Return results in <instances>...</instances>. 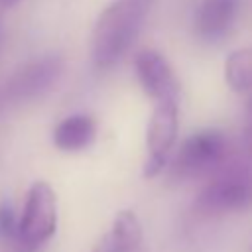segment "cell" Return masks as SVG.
<instances>
[{"label":"cell","instance_id":"obj_7","mask_svg":"<svg viewBox=\"0 0 252 252\" xmlns=\"http://www.w3.org/2000/svg\"><path fill=\"white\" fill-rule=\"evenodd\" d=\"M63 71V61L59 55H45L28 63L22 71H18L8 83V96L16 102L30 100L53 87Z\"/></svg>","mask_w":252,"mask_h":252},{"label":"cell","instance_id":"obj_3","mask_svg":"<svg viewBox=\"0 0 252 252\" xmlns=\"http://www.w3.org/2000/svg\"><path fill=\"white\" fill-rule=\"evenodd\" d=\"M57 228V197L49 183L35 181L26 197L18 220L16 240L24 250H35L47 242Z\"/></svg>","mask_w":252,"mask_h":252},{"label":"cell","instance_id":"obj_8","mask_svg":"<svg viewBox=\"0 0 252 252\" xmlns=\"http://www.w3.org/2000/svg\"><path fill=\"white\" fill-rule=\"evenodd\" d=\"M238 6L240 0H201L195 18L199 37L211 43L222 39L234 24Z\"/></svg>","mask_w":252,"mask_h":252},{"label":"cell","instance_id":"obj_13","mask_svg":"<svg viewBox=\"0 0 252 252\" xmlns=\"http://www.w3.org/2000/svg\"><path fill=\"white\" fill-rule=\"evenodd\" d=\"M246 140H248V144L252 146V120L246 122Z\"/></svg>","mask_w":252,"mask_h":252},{"label":"cell","instance_id":"obj_15","mask_svg":"<svg viewBox=\"0 0 252 252\" xmlns=\"http://www.w3.org/2000/svg\"><path fill=\"white\" fill-rule=\"evenodd\" d=\"M2 4H6V6H10V4H14V2H18V0H0Z\"/></svg>","mask_w":252,"mask_h":252},{"label":"cell","instance_id":"obj_1","mask_svg":"<svg viewBox=\"0 0 252 252\" xmlns=\"http://www.w3.org/2000/svg\"><path fill=\"white\" fill-rule=\"evenodd\" d=\"M152 0H112L96 18L91 55L98 69L116 65L136 41Z\"/></svg>","mask_w":252,"mask_h":252},{"label":"cell","instance_id":"obj_14","mask_svg":"<svg viewBox=\"0 0 252 252\" xmlns=\"http://www.w3.org/2000/svg\"><path fill=\"white\" fill-rule=\"evenodd\" d=\"M248 120H252V98L248 102Z\"/></svg>","mask_w":252,"mask_h":252},{"label":"cell","instance_id":"obj_10","mask_svg":"<svg viewBox=\"0 0 252 252\" xmlns=\"http://www.w3.org/2000/svg\"><path fill=\"white\" fill-rule=\"evenodd\" d=\"M96 124L89 114H73L61 120L53 130V144L63 152H81L93 144Z\"/></svg>","mask_w":252,"mask_h":252},{"label":"cell","instance_id":"obj_6","mask_svg":"<svg viewBox=\"0 0 252 252\" xmlns=\"http://www.w3.org/2000/svg\"><path fill=\"white\" fill-rule=\"evenodd\" d=\"M136 77L148 96L156 102L177 100L179 87L167 59L156 49H142L134 59Z\"/></svg>","mask_w":252,"mask_h":252},{"label":"cell","instance_id":"obj_5","mask_svg":"<svg viewBox=\"0 0 252 252\" xmlns=\"http://www.w3.org/2000/svg\"><path fill=\"white\" fill-rule=\"evenodd\" d=\"M179 128L177 100H159L150 116L146 130L148 158L144 161V177L158 175L169 161V154Z\"/></svg>","mask_w":252,"mask_h":252},{"label":"cell","instance_id":"obj_2","mask_svg":"<svg viewBox=\"0 0 252 252\" xmlns=\"http://www.w3.org/2000/svg\"><path fill=\"white\" fill-rule=\"evenodd\" d=\"M195 207L205 215L238 213L252 207V158L222 161L201 189Z\"/></svg>","mask_w":252,"mask_h":252},{"label":"cell","instance_id":"obj_4","mask_svg":"<svg viewBox=\"0 0 252 252\" xmlns=\"http://www.w3.org/2000/svg\"><path fill=\"white\" fill-rule=\"evenodd\" d=\"M226 152L228 142L220 130H199L177 150L171 163V175L175 179H191L211 173L224 161Z\"/></svg>","mask_w":252,"mask_h":252},{"label":"cell","instance_id":"obj_9","mask_svg":"<svg viewBox=\"0 0 252 252\" xmlns=\"http://www.w3.org/2000/svg\"><path fill=\"white\" fill-rule=\"evenodd\" d=\"M142 242V226L132 211H120L112 228L98 240L93 252H136Z\"/></svg>","mask_w":252,"mask_h":252},{"label":"cell","instance_id":"obj_11","mask_svg":"<svg viewBox=\"0 0 252 252\" xmlns=\"http://www.w3.org/2000/svg\"><path fill=\"white\" fill-rule=\"evenodd\" d=\"M224 79L232 91H252V45L234 49L226 57Z\"/></svg>","mask_w":252,"mask_h":252},{"label":"cell","instance_id":"obj_12","mask_svg":"<svg viewBox=\"0 0 252 252\" xmlns=\"http://www.w3.org/2000/svg\"><path fill=\"white\" fill-rule=\"evenodd\" d=\"M18 232V219L8 203H0V240H12Z\"/></svg>","mask_w":252,"mask_h":252}]
</instances>
